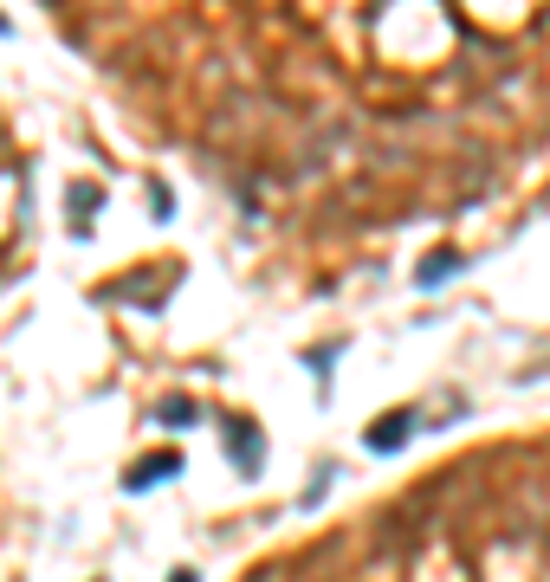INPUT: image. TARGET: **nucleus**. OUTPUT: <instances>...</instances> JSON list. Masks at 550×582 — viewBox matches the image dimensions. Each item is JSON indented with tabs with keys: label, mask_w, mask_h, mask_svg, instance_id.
<instances>
[{
	"label": "nucleus",
	"mask_w": 550,
	"mask_h": 582,
	"mask_svg": "<svg viewBox=\"0 0 550 582\" xmlns=\"http://www.w3.org/2000/svg\"><path fill=\"white\" fill-rule=\"evenodd\" d=\"M453 272H460V253H434L428 266H421V285H447Z\"/></svg>",
	"instance_id": "4"
},
{
	"label": "nucleus",
	"mask_w": 550,
	"mask_h": 582,
	"mask_svg": "<svg viewBox=\"0 0 550 582\" xmlns=\"http://www.w3.org/2000/svg\"><path fill=\"white\" fill-rule=\"evenodd\" d=\"M169 582H195V576H188V570H182V576H169Z\"/></svg>",
	"instance_id": "6"
},
{
	"label": "nucleus",
	"mask_w": 550,
	"mask_h": 582,
	"mask_svg": "<svg viewBox=\"0 0 550 582\" xmlns=\"http://www.w3.org/2000/svg\"><path fill=\"white\" fill-rule=\"evenodd\" d=\"M220 434H227L233 473H259V466H266V434H259L253 421H220Z\"/></svg>",
	"instance_id": "1"
},
{
	"label": "nucleus",
	"mask_w": 550,
	"mask_h": 582,
	"mask_svg": "<svg viewBox=\"0 0 550 582\" xmlns=\"http://www.w3.org/2000/svg\"><path fill=\"white\" fill-rule=\"evenodd\" d=\"M408 434H415V414H408V408H395L389 421H376V427H369V453H395V447H408Z\"/></svg>",
	"instance_id": "2"
},
{
	"label": "nucleus",
	"mask_w": 550,
	"mask_h": 582,
	"mask_svg": "<svg viewBox=\"0 0 550 582\" xmlns=\"http://www.w3.org/2000/svg\"><path fill=\"white\" fill-rule=\"evenodd\" d=\"M162 421H169V427H195V401H182V395H175V401H162Z\"/></svg>",
	"instance_id": "5"
},
{
	"label": "nucleus",
	"mask_w": 550,
	"mask_h": 582,
	"mask_svg": "<svg viewBox=\"0 0 550 582\" xmlns=\"http://www.w3.org/2000/svg\"><path fill=\"white\" fill-rule=\"evenodd\" d=\"M175 473H182V453H156L149 466L123 473V485H130V492H143V485H162V479H175Z\"/></svg>",
	"instance_id": "3"
}]
</instances>
